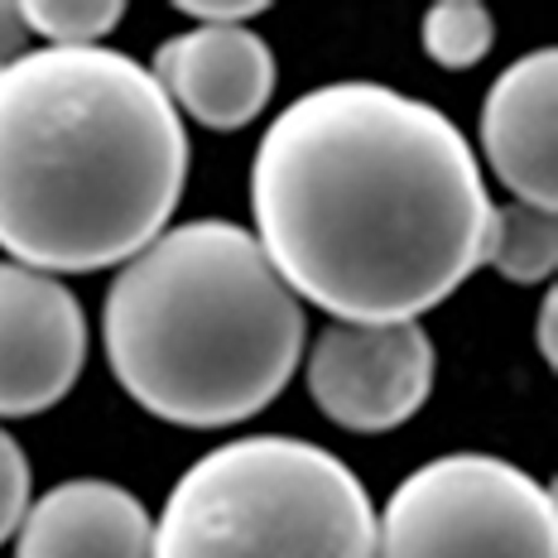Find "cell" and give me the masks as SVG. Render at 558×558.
Returning <instances> with one entry per match:
<instances>
[{"label":"cell","instance_id":"obj_1","mask_svg":"<svg viewBox=\"0 0 558 558\" xmlns=\"http://www.w3.org/2000/svg\"><path fill=\"white\" fill-rule=\"evenodd\" d=\"M265 260L337 323H418L482 270L492 193L468 135L386 83L289 101L251 165Z\"/></svg>","mask_w":558,"mask_h":558},{"label":"cell","instance_id":"obj_2","mask_svg":"<svg viewBox=\"0 0 558 558\" xmlns=\"http://www.w3.org/2000/svg\"><path fill=\"white\" fill-rule=\"evenodd\" d=\"M189 183V131L121 49H29L0 68V251L44 275L140 255Z\"/></svg>","mask_w":558,"mask_h":558},{"label":"cell","instance_id":"obj_3","mask_svg":"<svg viewBox=\"0 0 558 558\" xmlns=\"http://www.w3.org/2000/svg\"><path fill=\"white\" fill-rule=\"evenodd\" d=\"M101 337L116 386L140 410L179 428H231L289 386L308 332L260 241L197 217L121 265Z\"/></svg>","mask_w":558,"mask_h":558},{"label":"cell","instance_id":"obj_4","mask_svg":"<svg viewBox=\"0 0 558 558\" xmlns=\"http://www.w3.org/2000/svg\"><path fill=\"white\" fill-rule=\"evenodd\" d=\"M149 558H376V506L308 438H231L179 476Z\"/></svg>","mask_w":558,"mask_h":558},{"label":"cell","instance_id":"obj_5","mask_svg":"<svg viewBox=\"0 0 558 558\" xmlns=\"http://www.w3.org/2000/svg\"><path fill=\"white\" fill-rule=\"evenodd\" d=\"M376 558H558L554 492L492 452H444L395 486Z\"/></svg>","mask_w":558,"mask_h":558},{"label":"cell","instance_id":"obj_6","mask_svg":"<svg viewBox=\"0 0 558 558\" xmlns=\"http://www.w3.org/2000/svg\"><path fill=\"white\" fill-rule=\"evenodd\" d=\"M438 352L424 323H328L304 356L308 395L352 434H390L434 395Z\"/></svg>","mask_w":558,"mask_h":558},{"label":"cell","instance_id":"obj_7","mask_svg":"<svg viewBox=\"0 0 558 558\" xmlns=\"http://www.w3.org/2000/svg\"><path fill=\"white\" fill-rule=\"evenodd\" d=\"M87 318L63 279L0 260V418L44 414L77 386Z\"/></svg>","mask_w":558,"mask_h":558},{"label":"cell","instance_id":"obj_8","mask_svg":"<svg viewBox=\"0 0 558 558\" xmlns=\"http://www.w3.org/2000/svg\"><path fill=\"white\" fill-rule=\"evenodd\" d=\"M149 77L197 125L241 131L275 97V53L246 25H197L159 44Z\"/></svg>","mask_w":558,"mask_h":558},{"label":"cell","instance_id":"obj_9","mask_svg":"<svg viewBox=\"0 0 558 558\" xmlns=\"http://www.w3.org/2000/svg\"><path fill=\"white\" fill-rule=\"evenodd\" d=\"M558 53L534 49L506 68L482 101V155L515 203L558 207Z\"/></svg>","mask_w":558,"mask_h":558},{"label":"cell","instance_id":"obj_10","mask_svg":"<svg viewBox=\"0 0 558 558\" xmlns=\"http://www.w3.org/2000/svg\"><path fill=\"white\" fill-rule=\"evenodd\" d=\"M155 520L135 492L77 476L29 501L15 530V558H149Z\"/></svg>","mask_w":558,"mask_h":558},{"label":"cell","instance_id":"obj_11","mask_svg":"<svg viewBox=\"0 0 558 558\" xmlns=\"http://www.w3.org/2000/svg\"><path fill=\"white\" fill-rule=\"evenodd\" d=\"M482 265H492L510 284H544V279H554V265H558L554 213H539V207H525V203L492 207Z\"/></svg>","mask_w":558,"mask_h":558},{"label":"cell","instance_id":"obj_12","mask_svg":"<svg viewBox=\"0 0 558 558\" xmlns=\"http://www.w3.org/2000/svg\"><path fill=\"white\" fill-rule=\"evenodd\" d=\"M418 39H424V53L434 58L438 68H476L496 44V20L482 0H438L428 5L424 25H418Z\"/></svg>","mask_w":558,"mask_h":558},{"label":"cell","instance_id":"obj_13","mask_svg":"<svg viewBox=\"0 0 558 558\" xmlns=\"http://www.w3.org/2000/svg\"><path fill=\"white\" fill-rule=\"evenodd\" d=\"M20 15L29 34L49 39V49H87L121 25L125 5L121 0H25Z\"/></svg>","mask_w":558,"mask_h":558},{"label":"cell","instance_id":"obj_14","mask_svg":"<svg viewBox=\"0 0 558 558\" xmlns=\"http://www.w3.org/2000/svg\"><path fill=\"white\" fill-rule=\"evenodd\" d=\"M29 510V458L15 438L0 428V544L20 530Z\"/></svg>","mask_w":558,"mask_h":558},{"label":"cell","instance_id":"obj_15","mask_svg":"<svg viewBox=\"0 0 558 558\" xmlns=\"http://www.w3.org/2000/svg\"><path fill=\"white\" fill-rule=\"evenodd\" d=\"M173 10L193 15L197 25H251L255 15H265V0H179Z\"/></svg>","mask_w":558,"mask_h":558},{"label":"cell","instance_id":"obj_16","mask_svg":"<svg viewBox=\"0 0 558 558\" xmlns=\"http://www.w3.org/2000/svg\"><path fill=\"white\" fill-rule=\"evenodd\" d=\"M20 53H29V25L20 15V5L0 0V68H10Z\"/></svg>","mask_w":558,"mask_h":558},{"label":"cell","instance_id":"obj_17","mask_svg":"<svg viewBox=\"0 0 558 558\" xmlns=\"http://www.w3.org/2000/svg\"><path fill=\"white\" fill-rule=\"evenodd\" d=\"M554 318H558V299L549 284V294H544V304H539V323H534V342H539V356L549 366H554Z\"/></svg>","mask_w":558,"mask_h":558}]
</instances>
